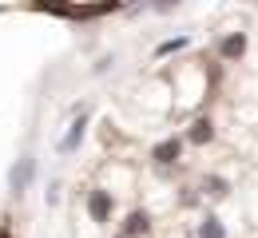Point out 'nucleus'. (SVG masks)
<instances>
[{
	"mask_svg": "<svg viewBox=\"0 0 258 238\" xmlns=\"http://www.w3.org/2000/svg\"><path fill=\"white\" fill-rule=\"evenodd\" d=\"M119 4H84V8H72V4H64V8H48V12H56V16H68V20H92V16H103V12H115Z\"/></svg>",
	"mask_w": 258,
	"mask_h": 238,
	"instance_id": "obj_1",
	"label": "nucleus"
},
{
	"mask_svg": "<svg viewBox=\"0 0 258 238\" xmlns=\"http://www.w3.org/2000/svg\"><path fill=\"white\" fill-rule=\"evenodd\" d=\"M32 175H36V163L32 159H20V163L12 167V179H8V183H12V195H20V191L32 183Z\"/></svg>",
	"mask_w": 258,
	"mask_h": 238,
	"instance_id": "obj_2",
	"label": "nucleus"
},
{
	"mask_svg": "<svg viewBox=\"0 0 258 238\" xmlns=\"http://www.w3.org/2000/svg\"><path fill=\"white\" fill-rule=\"evenodd\" d=\"M88 210H92V218H96V222H103V218L111 214V195H107V191H92Z\"/></svg>",
	"mask_w": 258,
	"mask_h": 238,
	"instance_id": "obj_3",
	"label": "nucleus"
},
{
	"mask_svg": "<svg viewBox=\"0 0 258 238\" xmlns=\"http://www.w3.org/2000/svg\"><path fill=\"white\" fill-rule=\"evenodd\" d=\"M179 151H183V139H163L159 147H155V163H175Z\"/></svg>",
	"mask_w": 258,
	"mask_h": 238,
	"instance_id": "obj_4",
	"label": "nucleus"
},
{
	"mask_svg": "<svg viewBox=\"0 0 258 238\" xmlns=\"http://www.w3.org/2000/svg\"><path fill=\"white\" fill-rule=\"evenodd\" d=\"M242 52H246V36H242V32H234V36H226V40H223V56H226V60H238Z\"/></svg>",
	"mask_w": 258,
	"mask_h": 238,
	"instance_id": "obj_5",
	"label": "nucleus"
},
{
	"mask_svg": "<svg viewBox=\"0 0 258 238\" xmlns=\"http://www.w3.org/2000/svg\"><path fill=\"white\" fill-rule=\"evenodd\" d=\"M84 127H88V119H76V123H72V131L60 139V151H76V147H80V139H84Z\"/></svg>",
	"mask_w": 258,
	"mask_h": 238,
	"instance_id": "obj_6",
	"label": "nucleus"
},
{
	"mask_svg": "<svg viewBox=\"0 0 258 238\" xmlns=\"http://www.w3.org/2000/svg\"><path fill=\"white\" fill-rule=\"evenodd\" d=\"M151 222H147V214L143 210H135V214H127V222H123V238H131V234H143Z\"/></svg>",
	"mask_w": 258,
	"mask_h": 238,
	"instance_id": "obj_7",
	"label": "nucleus"
},
{
	"mask_svg": "<svg viewBox=\"0 0 258 238\" xmlns=\"http://www.w3.org/2000/svg\"><path fill=\"white\" fill-rule=\"evenodd\" d=\"M211 139H215V127H211L207 119H199L191 127V143H211Z\"/></svg>",
	"mask_w": 258,
	"mask_h": 238,
	"instance_id": "obj_8",
	"label": "nucleus"
},
{
	"mask_svg": "<svg viewBox=\"0 0 258 238\" xmlns=\"http://www.w3.org/2000/svg\"><path fill=\"white\" fill-rule=\"evenodd\" d=\"M199 238H226L223 222H219V218H207V222L199 226Z\"/></svg>",
	"mask_w": 258,
	"mask_h": 238,
	"instance_id": "obj_9",
	"label": "nucleus"
},
{
	"mask_svg": "<svg viewBox=\"0 0 258 238\" xmlns=\"http://www.w3.org/2000/svg\"><path fill=\"white\" fill-rule=\"evenodd\" d=\"M183 44H187V36H179V40H167V44H159V52H155V56H167V52H179Z\"/></svg>",
	"mask_w": 258,
	"mask_h": 238,
	"instance_id": "obj_10",
	"label": "nucleus"
},
{
	"mask_svg": "<svg viewBox=\"0 0 258 238\" xmlns=\"http://www.w3.org/2000/svg\"><path fill=\"white\" fill-rule=\"evenodd\" d=\"M207 191H211V195H226V183L223 179H207Z\"/></svg>",
	"mask_w": 258,
	"mask_h": 238,
	"instance_id": "obj_11",
	"label": "nucleus"
},
{
	"mask_svg": "<svg viewBox=\"0 0 258 238\" xmlns=\"http://www.w3.org/2000/svg\"><path fill=\"white\" fill-rule=\"evenodd\" d=\"M0 238H8V234H4V230H0Z\"/></svg>",
	"mask_w": 258,
	"mask_h": 238,
	"instance_id": "obj_12",
	"label": "nucleus"
}]
</instances>
